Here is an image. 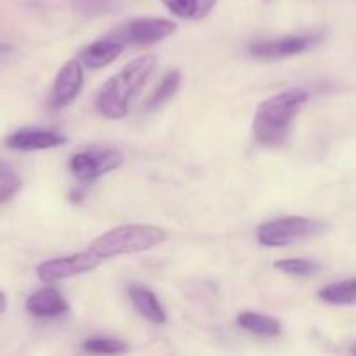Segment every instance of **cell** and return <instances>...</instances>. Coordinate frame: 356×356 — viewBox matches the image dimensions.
<instances>
[{
	"instance_id": "e0dca14e",
	"label": "cell",
	"mask_w": 356,
	"mask_h": 356,
	"mask_svg": "<svg viewBox=\"0 0 356 356\" xmlns=\"http://www.w3.org/2000/svg\"><path fill=\"white\" fill-rule=\"evenodd\" d=\"M179 87H181V73L177 72V70H170V72L165 73V76L160 80V83L155 87L152 96H149L148 101L145 103V111L159 110L160 106L169 103V101L176 96Z\"/></svg>"
},
{
	"instance_id": "52a82bcc",
	"label": "cell",
	"mask_w": 356,
	"mask_h": 356,
	"mask_svg": "<svg viewBox=\"0 0 356 356\" xmlns=\"http://www.w3.org/2000/svg\"><path fill=\"white\" fill-rule=\"evenodd\" d=\"M323 40V33L312 31V33L287 35V37L271 38V40H257L249 45V54L263 61H275V59L292 58L302 54L309 49L316 47Z\"/></svg>"
},
{
	"instance_id": "4fadbf2b",
	"label": "cell",
	"mask_w": 356,
	"mask_h": 356,
	"mask_svg": "<svg viewBox=\"0 0 356 356\" xmlns=\"http://www.w3.org/2000/svg\"><path fill=\"white\" fill-rule=\"evenodd\" d=\"M129 298H131L132 305L138 309L139 315L148 320V322L163 323L167 320L162 302L159 301L155 292H152L149 289L143 287V285H131L129 287Z\"/></svg>"
},
{
	"instance_id": "8fae6325",
	"label": "cell",
	"mask_w": 356,
	"mask_h": 356,
	"mask_svg": "<svg viewBox=\"0 0 356 356\" xmlns=\"http://www.w3.org/2000/svg\"><path fill=\"white\" fill-rule=\"evenodd\" d=\"M26 312L37 318H58L68 312V302L58 289H40L26 299Z\"/></svg>"
},
{
	"instance_id": "7402d4cb",
	"label": "cell",
	"mask_w": 356,
	"mask_h": 356,
	"mask_svg": "<svg viewBox=\"0 0 356 356\" xmlns=\"http://www.w3.org/2000/svg\"><path fill=\"white\" fill-rule=\"evenodd\" d=\"M6 309H7V298H6V294H3V292H0V315H2Z\"/></svg>"
},
{
	"instance_id": "6da1fadb",
	"label": "cell",
	"mask_w": 356,
	"mask_h": 356,
	"mask_svg": "<svg viewBox=\"0 0 356 356\" xmlns=\"http://www.w3.org/2000/svg\"><path fill=\"white\" fill-rule=\"evenodd\" d=\"M156 59L153 56H139L111 76L99 89L96 108L104 118L120 120L127 117L132 99L145 89L155 70Z\"/></svg>"
},
{
	"instance_id": "2e32d148",
	"label": "cell",
	"mask_w": 356,
	"mask_h": 356,
	"mask_svg": "<svg viewBox=\"0 0 356 356\" xmlns=\"http://www.w3.org/2000/svg\"><path fill=\"white\" fill-rule=\"evenodd\" d=\"M318 298L325 305L355 306L356 305V278L334 282L318 292Z\"/></svg>"
},
{
	"instance_id": "ba28073f",
	"label": "cell",
	"mask_w": 356,
	"mask_h": 356,
	"mask_svg": "<svg viewBox=\"0 0 356 356\" xmlns=\"http://www.w3.org/2000/svg\"><path fill=\"white\" fill-rule=\"evenodd\" d=\"M103 261L94 256L89 249L86 252L72 254V256L54 257V259L44 261L37 266V275L45 284H54V282L66 280V278L79 277V275L89 273L96 270Z\"/></svg>"
},
{
	"instance_id": "7c38bea8",
	"label": "cell",
	"mask_w": 356,
	"mask_h": 356,
	"mask_svg": "<svg viewBox=\"0 0 356 356\" xmlns=\"http://www.w3.org/2000/svg\"><path fill=\"white\" fill-rule=\"evenodd\" d=\"M124 51V44L117 38L104 37L86 45L80 52V61L87 68H104L113 63Z\"/></svg>"
},
{
	"instance_id": "ac0fdd59",
	"label": "cell",
	"mask_w": 356,
	"mask_h": 356,
	"mask_svg": "<svg viewBox=\"0 0 356 356\" xmlns=\"http://www.w3.org/2000/svg\"><path fill=\"white\" fill-rule=\"evenodd\" d=\"M275 268L282 271L284 275H291V277H312L320 270V264L312 259H282L275 263Z\"/></svg>"
},
{
	"instance_id": "5b68a950",
	"label": "cell",
	"mask_w": 356,
	"mask_h": 356,
	"mask_svg": "<svg viewBox=\"0 0 356 356\" xmlns=\"http://www.w3.org/2000/svg\"><path fill=\"white\" fill-rule=\"evenodd\" d=\"M176 30V23L165 17H134L115 28L108 37L117 38L124 45H153L165 40Z\"/></svg>"
},
{
	"instance_id": "d6986e66",
	"label": "cell",
	"mask_w": 356,
	"mask_h": 356,
	"mask_svg": "<svg viewBox=\"0 0 356 356\" xmlns=\"http://www.w3.org/2000/svg\"><path fill=\"white\" fill-rule=\"evenodd\" d=\"M83 351L96 355H122L129 351V346L124 341L111 339V337H92L82 344Z\"/></svg>"
},
{
	"instance_id": "30bf717a",
	"label": "cell",
	"mask_w": 356,
	"mask_h": 356,
	"mask_svg": "<svg viewBox=\"0 0 356 356\" xmlns=\"http://www.w3.org/2000/svg\"><path fill=\"white\" fill-rule=\"evenodd\" d=\"M66 136L51 129L23 127L13 132L7 138V146L16 152H38V149H51L66 145Z\"/></svg>"
},
{
	"instance_id": "ffe728a7",
	"label": "cell",
	"mask_w": 356,
	"mask_h": 356,
	"mask_svg": "<svg viewBox=\"0 0 356 356\" xmlns=\"http://www.w3.org/2000/svg\"><path fill=\"white\" fill-rule=\"evenodd\" d=\"M19 190H21L19 176L14 174L13 170L7 169V167L0 170V205L9 202Z\"/></svg>"
},
{
	"instance_id": "277c9868",
	"label": "cell",
	"mask_w": 356,
	"mask_h": 356,
	"mask_svg": "<svg viewBox=\"0 0 356 356\" xmlns=\"http://www.w3.org/2000/svg\"><path fill=\"white\" fill-rule=\"evenodd\" d=\"M327 229V225L316 219L291 216L268 221L257 228V242L264 247H289L294 243L316 238Z\"/></svg>"
},
{
	"instance_id": "7a4b0ae2",
	"label": "cell",
	"mask_w": 356,
	"mask_h": 356,
	"mask_svg": "<svg viewBox=\"0 0 356 356\" xmlns=\"http://www.w3.org/2000/svg\"><path fill=\"white\" fill-rule=\"evenodd\" d=\"M308 99L309 92L301 87L282 90L264 99L257 106L252 122V131L257 141L271 148L284 145L292 122Z\"/></svg>"
},
{
	"instance_id": "9a60e30c",
	"label": "cell",
	"mask_w": 356,
	"mask_h": 356,
	"mask_svg": "<svg viewBox=\"0 0 356 356\" xmlns=\"http://www.w3.org/2000/svg\"><path fill=\"white\" fill-rule=\"evenodd\" d=\"M170 14L181 19L200 21L211 14L218 0H160Z\"/></svg>"
},
{
	"instance_id": "3957f363",
	"label": "cell",
	"mask_w": 356,
	"mask_h": 356,
	"mask_svg": "<svg viewBox=\"0 0 356 356\" xmlns=\"http://www.w3.org/2000/svg\"><path fill=\"white\" fill-rule=\"evenodd\" d=\"M165 229L155 225H124L108 229L90 243L89 250L101 261L152 250L165 242Z\"/></svg>"
},
{
	"instance_id": "cb8c5ba5",
	"label": "cell",
	"mask_w": 356,
	"mask_h": 356,
	"mask_svg": "<svg viewBox=\"0 0 356 356\" xmlns=\"http://www.w3.org/2000/svg\"><path fill=\"white\" fill-rule=\"evenodd\" d=\"M350 351H351V353H353V355H356V344H355V346H353V348H351V350H350Z\"/></svg>"
},
{
	"instance_id": "5bb4252c",
	"label": "cell",
	"mask_w": 356,
	"mask_h": 356,
	"mask_svg": "<svg viewBox=\"0 0 356 356\" xmlns=\"http://www.w3.org/2000/svg\"><path fill=\"white\" fill-rule=\"evenodd\" d=\"M236 323L247 332L261 337H277L282 332V323L273 316L263 315L257 312H242L236 316Z\"/></svg>"
},
{
	"instance_id": "8992f818",
	"label": "cell",
	"mask_w": 356,
	"mask_h": 356,
	"mask_svg": "<svg viewBox=\"0 0 356 356\" xmlns=\"http://www.w3.org/2000/svg\"><path fill=\"white\" fill-rule=\"evenodd\" d=\"M124 163V155L115 148H87L73 153L70 170L82 183H92L104 174L117 170Z\"/></svg>"
},
{
	"instance_id": "9c48e42d",
	"label": "cell",
	"mask_w": 356,
	"mask_h": 356,
	"mask_svg": "<svg viewBox=\"0 0 356 356\" xmlns=\"http://www.w3.org/2000/svg\"><path fill=\"white\" fill-rule=\"evenodd\" d=\"M83 86V68L82 61L76 59H70L65 65L59 68L58 75H56L54 86H52L51 94V106L54 110H61V108L68 106L76 96L80 94Z\"/></svg>"
},
{
	"instance_id": "44dd1931",
	"label": "cell",
	"mask_w": 356,
	"mask_h": 356,
	"mask_svg": "<svg viewBox=\"0 0 356 356\" xmlns=\"http://www.w3.org/2000/svg\"><path fill=\"white\" fill-rule=\"evenodd\" d=\"M115 6V0H73V7L86 16H99Z\"/></svg>"
},
{
	"instance_id": "603a6c76",
	"label": "cell",
	"mask_w": 356,
	"mask_h": 356,
	"mask_svg": "<svg viewBox=\"0 0 356 356\" xmlns=\"http://www.w3.org/2000/svg\"><path fill=\"white\" fill-rule=\"evenodd\" d=\"M2 169H6V163H3L2 160H0V170H2Z\"/></svg>"
}]
</instances>
